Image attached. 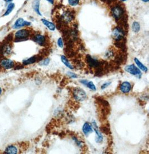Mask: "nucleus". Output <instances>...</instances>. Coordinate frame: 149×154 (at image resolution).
Instances as JSON below:
<instances>
[{"label":"nucleus","mask_w":149,"mask_h":154,"mask_svg":"<svg viewBox=\"0 0 149 154\" xmlns=\"http://www.w3.org/2000/svg\"><path fill=\"white\" fill-rule=\"evenodd\" d=\"M73 95L74 99L78 101H83L87 97L86 93L83 89L80 88H76L74 89Z\"/></svg>","instance_id":"nucleus-1"},{"label":"nucleus","mask_w":149,"mask_h":154,"mask_svg":"<svg viewBox=\"0 0 149 154\" xmlns=\"http://www.w3.org/2000/svg\"><path fill=\"white\" fill-rule=\"evenodd\" d=\"M125 70L127 73H129L132 75H134L140 78L141 76V72L138 67L135 66L134 65H129L125 67Z\"/></svg>","instance_id":"nucleus-2"},{"label":"nucleus","mask_w":149,"mask_h":154,"mask_svg":"<svg viewBox=\"0 0 149 154\" xmlns=\"http://www.w3.org/2000/svg\"><path fill=\"white\" fill-rule=\"evenodd\" d=\"M30 35V32L27 29H21L16 32L15 34L16 40H24L27 39Z\"/></svg>","instance_id":"nucleus-3"},{"label":"nucleus","mask_w":149,"mask_h":154,"mask_svg":"<svg viewBox=\"0 0 149 154\" xmlns=\"http://www.w3.org/2000/svg\"><path fill=\"white\" fill-rule=\"evenodd\" d=\"M125 33L123 30L120 28H116L113 29L112 32V37L116 41L121 40L124 37Z\"/></svg>","instance_id":"nucleus-4"},{"label":"nucleus","mask_w":149,"mask_h":154,"mask_svg":"<svg viewBox=\"0 0 149 154\" xmlns=\"http://www.w3.org/2000/svg\"><path fill=\"white\" fill-rule=\"evenodd\" d=\"M92 126L93 127V130L95 131V133L97 135V137L96 138V142L97 143H101L102 141L103 140V136L101 134V133L100 132V130H99V128L97 126V123L96 122V121H93L92 123Z\"/></svg>","instance_id":"nucleus-5"},{"label":"nucleus","mask_w":149,"mask_h":154,"mask_svg":"<svg viewBox=\"0 0 149 154\" xmlns=\"http://www.w3.org/2000/svg\"><path fill=\"white\" fill-rule=\"evenodd\" d=\"M113 16L116 19H119L121 18L123 15V11L122 8L119 6H114L111 10Z\"/></svg>","instance_id":"nucleus-6"},{"label":"nucleus","mask_w":149,"mask_h":154,"mask_svg":"<svg viewBox=\"0 0 149 154\" xmlns=\"http://www.w3.org/2000/svg\"><path fill=\"white\" fill-rule=\"evenodd\" d=\"M131 84L128 81H125L120 85V90L123 94H127L131 90Z\"/></svg>","instance_id":"nucleus-7"},{"label":"nucleus","mask_w":149,"mask_h":154,"mask_svg":"<svg viewBox=\"0 0 149 154\" xmlns=\"http://www.w3.org/2000/svg\"><path fill=\"white\" fill-rule=\"evenodd\" d=\"M0 65L5 69H10L14 66V62L10 59H3L0 62Z\"/></svg>","instance_id":"nucleus-8"},{"label":"nucleus","mask_w":149,"mask_h":154,"mask_svg":"<svg viewBox=\"0 0 149 154\" xmlns=\"http://www.w3.org/2000/svg\"><path fill=\"white\" fill-rule=\"evenodd\" d=\"M31 25V23L30 22H28V21L24 20L23 18H19L15 21L13 28L17 29V28H20L25 26H29V25Z\"/></svg>","instance_id":"nucleus-9"},{"label":"nucleus","mask_w":149,"mask_h":154,"mask_svg":"<svg viewBox=\"0 0 149 154\" xmlns=\"http://www.w3.org/2000/svg\"><path fill=\"white\" fill-rule=\"evenodd\" d=\"M87 62L88 63V66L92 68H96L98 67L100 65V63L98 61L97 59L93 58L90 55H88L87 56Z\"/></svg>","instance_id":"nucleus-10"},{"label":"nucleus","mask_w":149,"mask_h":154,"mask_svg":"<svg viewBox=\"0 0 149 154\" xmlns=\"http://www.w3.org/2000/svg\"><path fill=\"white\" fill-rule=\"evenodd\" d=\"M82 131L83 132V134L86 136H88L89 135V134L93 133V129L92 125H91V124L89 123L88 122L85 123L82 127Z\"/></svg>","instance_id":"nucleus-11"},{"label":"nucleus","mask_w":149,"mask_h":154,"mask_svg":"<svg viewBox=\"0 0 149 154\" xmlns=\"http://www.w3.org/2000/svg\"><path fill=\"white\" fill-rule=\"evenodd\" d=\"M34 40L40 45H44L45 43L46 39L44 35L41 34H37L34 38Z\"/></svg>","instance_id":"nucleus-12"},{"label":"nucleus","mask_w":149,"mask_h":154,"mask_svg":"<svg viewBox=\"0 0 149 154\" xmlns=\"http://www.w3.org/2000/svg\"><path fill=\"white\" fill-rule=\"evenodd\" d=\"M41 21L42 24H43L45 27H47L51 31H54L55 29V25L50 21L46 20L45 19H41Z\"/></svg>","instance_id":"nucleus-13"},{"label":"nucleus","mask_w":149,"mask_h":154,"mask_svg":"<svg viewBox=\"0 0 149 154\" xmlns=\"http://www.w3.org/2000/svg\"><path fill=\"white\" fill-rule=\"evenodd\" d=\"M134 61H135V62L136 63V65L137 66L138 68H139L140 70H142L143 72H147V71H148L147 67L146 66L144 65L141 62H140L137 58H134Z\"/></svg>","instance_id":"nucleus-14"},{"label":"nucleus","mask_w":149,"mask_h":154,"mask_svg":"<svg viewBox=\"0 0 149 154\" xmlns=\"http://www.w3.org/2000/svg\"><path fill=\"white\" fill-rule=\"evenodd\" d=\"M5 153L7 154H16L18 153V149L14 145H10L6 148Z\"/></svg>","instance_id":"nucleus-15"},{"label":"nucleus","mask_w":149,"mask_h":154,"mask_svg":"<svg viewBox=\"0 0 149 154\" xmlns=\"http://www.w3.org/2000/svg\"><path fill=\"white\" fill-rule=\"evenodd\" d=\"M39 6H40L39 0H34V1L32 2V7L34 8V11H35L38 15H41L39 10Z\"/></svg>","instance_id":"nucleus-16"},{"label":"nucleus","mask_w":149,"mask_h":154,"mask_svg":"<svg viewBox=\"0 0 149 154\" xmlns=\"http://www.w3.org/2000/svg\"><path fill=\"white\" fill-rule=\"evenodd\" d=\"M61 61L63 63L66 67H67L68 68H69L70 70H73L74 67L73 66L71 65V63L68 61V59L67 58V57L64 55H62L61 56Z\"/></svg>","instance_id":"nucleus-17"},{"label":"nucleus","mask_w":149,"mask_h":154,"mask_svg":"<svg viewBox=\"0 0 149 154\" xmlns=\"http://www.w3.org/2000/svg\"><path fill=\"white\" fill-rule=\"evenodd\" d=\"M37 57L36 56H33L28 59H25L23 61V64L24 65H30V64H32L36 62L37 61Z\"/></svg>","instance_id":"nucleus-18"},{"label":"nucleus","mask_w":149,"mask_h":154,"mask_svg":"<svg viewBox=\"0 0 149 154\" xmlns=\"http://www.w3.org/2000/svg\"><path fill=\"white\" fill-rule=\"evenodd\" d=\"M15 7V4L13 3H11L9 5L7 6L6 11L5 12V14H4V16H7L8 15H9L11 12L13 10V9Z\"/></svg>","instance_id":"nucleus-19"},{"label":"nucleus","mask_w":149,"mask_h":154,"mask_svg":"<svg viewBox=\"0 0 149 154\" xmlns=\"http://www.w3.org/2000/svg\"><path fill=\"white\" fill-rule=\"evenodd\" d=\"M132 30L134 33H138L140 30V25L139 23L136 22V21L134 22L132 25Z\"/></svg>","instance_id":"nucleus-20"},{"label":"nucleus","mask_w":149,"mask_h":154,"mask_svg":"<svg viewBox=\"0 0 149 154\" xmlns=\"http://www.w3.org/2000/svg\"><path fill=\"white\" fill-rule=\"evenodd\" d=\"M86 86H87L89 89L91 90L92 91H96L97 90L95 85L93 84L92 81H88V83L86 84Z\"/></svg>","instance_id":"nucleus-21"},{"label":"nucleus","mask_w":149,"mask_h":154,"mask_svg":"<svg viewBox=\"0 0 149 154\" xmlns=\"http://www.w3.org/2000/svg\"><path fill=\"white\" fill-rule=\"evenodd\" d=\"M63 19L67 22H69L72 20V16L69 13H66L63 15Z\"/></svg>","instance_id":"nucleus-22"},{"label":"nucleus","mask_w":149,"mask_h":154,"mask_svg":"<svg viewBox=\"0 0 149 154\" xmlns=\"http://www.w3.org/2000/svg\"><path fill=\"white\" fill-rule=\"evenodd\" d=\"M80 0H68V2L70 6H75L78 5L79 3Z\"/></svg>","instance_id":"nucleus-23"},{"label":"nucleus","mask_w":149,"mask_h":154,"mask_svg":"<svg viewBox=\"0 0 149 154\" xmlns=\"http://www.w3.org/2000/svg\"><path fill=\"white\" fill-rule=\"evenodd\" d=\"M50 63V59L49 58H46L44 60L42 61L40 63V65L41 66H48Z\"/></svg>","instance_id":"nucleus-24"},{"label":"nucleus","mask_w":149,"mask_h":154,"mask_svg":"<svg viewBox=\"0 0 149 154\" xmlns=\"http://www.w3.org/2000/svg\"><path fill=\"white\" fill-rule=\"evenodd\" d=\"M73 140H74L75 141V143L79 147H81L82 146V141H79L77 138L76 137H73Z\"/></svg>","instance_id":"nucleus-25"},{"label":"nucleus","mask_w":149,"mask_h":154,"mask_svg":"<svg viewBox=\"0 0 149 154\" xmlns=\"http://www.w3.org/2000/svg\"><path fill=\"white\" fill-rule=\"evenodd\" d=\"M57 43H58V45L59 46V47H60V48H63V39H62L61 38H59L58 40V42H57Z\"/></svg>","instance_id":"nucleus-26"},{"label":"nucleus","mask_w":149,"mask_h":154,"mask_svg":"<svg viewBox=\"0 0 149 154\" xmlns=\"http://www.w3.org/2000/svg\"><path fill=\"white\" fill-rule=\"evenodd\" d=\"M111 84V82H107V83H106L104 84H103V85L101 86V89L102 90H104L105 89H106L107 88H108L109 85Z\"/></svg>","instance_id":"nucleus-27"},{"label":"nucleus","mask_w":149,"mask_h":154,"mask_svg":"<svg viewBox=\"0 0 149 154\" xmlns=\"http://www.w3.org/2000/svg\"><path fill=\"white\" fill-rule=\"evenodd\" d=\"M68 75L69 76L70 78H73V79H76L77 78V76H76V75H75L74 73H73V72H68L67 73Z\"/></svg>","instance_id":"nucleus-28"},{"label":"nucleus","mask_w":149,"mask_h":154,"mask_svg":"<svg viewBox=\"0 0 149 154\" xmlns=\"http://www.w3.org/2000/svg\"><path fill=\"white\" fill-rule=\"evenodd\" d=\"M88 81L87 80H80V83H82V84H83L84 85H86V84L88 83Z\"/></svg>","instance_id":"nucleus-29"},{"label":"nucleus","mask_w":149,"mask_h":154,"mask_svg":"<svg viewBox=\"0 0 149 154\" xmlns=\"http://www.w3.org/2000/svg\"><path fill=\"white\" fill-rule=\"evenodd\" d=\"M48 1H49V2H50L51 3H53V2H54V0H47Z\"/></svg>","instance_id":"nucleus-30"},{"label":"nucleus","mask_w":149,"mask_h":154,"mask_svg":"<svg viewBox=\"0 0 149 154\" xmlns=\"http://www.w3.org/2000/svg\"><path fill=\"white\" fill-rule=\"evenodd\" d=\"M4 1H6V2H11V1H13V0H4Z\"/></svg>","instance_id":"nucleus-31"},{"label":"nucleus","mask_w":149,"mask_h":154,"mask_svg":"<svg viewBox=\"0 0 149 154\" xmlns=\"http://www.w3.org/2000/svg\"><path fill=\"white\" fill-rule=\"evenodd\" d=\"M142 1L144 2H148L149 0H142Z\"/></svg>","instance_id":"nucleus-32"},{"label":"nucleus","mask_w":149,"mask_h":154,"mask_svg":"<svg viewBox=\"0 0 149 154\" xmlns=\"http://www.w3.org/2000/svg\"><path fill=\"white\" fill-rule=\"evenodd\" d=\"M1 93H2V89L1 88H0V95H1Z\"/></svg>","instance_id":"nucleus-33"},{"label":"nucleus","mask_w":149,"mask_h":154,"mask_svg":"<svg viewBox=\"0 0 149 154\" xmlns=\"http://www.w3.org/2000/svg\"><path fill=\"white\" fill-rule=\"evenodd\" d=\"M121 1H127V0H121Z\"/></svg>","instance_id":"nucleus-34"}]
</instances>
